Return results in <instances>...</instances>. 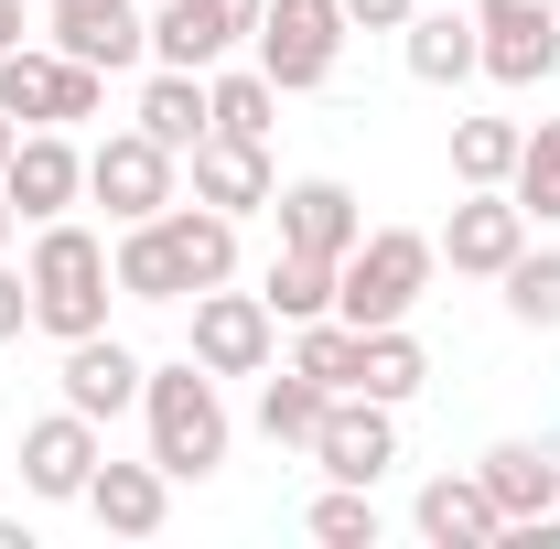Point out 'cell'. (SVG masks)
<instances>
[{
    "label": "cell",
    "mask_w": 560,
    "mask_h": 549,
    "mask_svg": "<svg viewBox=\"0 0 560 549\" xmlns=\"http://www.w3.org/2000/svg\"><path fill=\"white\" fill-rule=\"evenodd\" d=\"M108 270H119L130 302H195V291H215V280H237V215L162 206V215H140V226H119Z\"/></svg>",
    "instance_id": "6da1fadb"
},
{
    "label": "cell",
    "mask_w": 560,
    "mask_h": 549,
    "mask_svg": "<svg viewBox=\"0 0 560 549\" xmlns=\"http://www.w3.org/2000/svg\"><path fill=\"white\" fill-rule=\"evenodd\" d=\"M22 280H33V335H55V344L108 335V291H119V270H108V237H97V226L44 215V226H33Z\"/></svg>",
    "instance_id": "7a4b0ae2"
},
{
    "label": "cell",
    "mask_w": 560,
    "mask_h": 549,
    "mask_svg": "<svg viewBox=\"0 0 560 549\" xmlns=\"http://www.w3.org/2000/svg\"><path fill=\"white\" fill-rule=\"evenodd\" d=\"M140 420H151V464L173 484H206L226 464V442H237V420H226V399H215V377L195 355H173V366L140 377Z\"/></svg>",
    "instance_id": "3957f363"
},
{
    "label": "cell",
    "mask_w": 560,
    "mask_h": 549,
    "mask_svg": "<svg viewBox=\"0 0 560 549\" xmlns=\"http://www.w3.org/2000/svg\"><path fill=\"white\" fill-rule=\"evenodd\" d=\"M442 270V248L420 237V226H366L346 248V270H335V313H346L355 335H377V324H410L420 291Z\"/></svg>",
    "instance_id": "277c9868"
},
{
    "label": "cell",
    "mask_w": 560,
    "mask_h": 549,
    "mask_svg": "<svg viewBox=\"0 0 560 549\" xmlns=\"http://www.w3.org/2000/svg\"><path fill=\"white\" fill-rule=\"evenodd\" d=\"M108 108V75L55 55V44H11L0 55V119H22V130H75V119H97Z\"/></svg>",
    "instance_id": "5b68a950"
},
{
    "label": "cell",
    "mask_w": 560,
    "mask_h": 549,
    "mask_svg": "<svg viewBox=\"0 0 560 549\" xmlns=\"http://www.w3.org/2000/svg\"><path fill=\"white\" fill-rule=\"evenodd\" d=\"M346 33H355V22H346V0H270L248 44H259V75H270L280 97H302V86H324V75H335Z\"/></svg>",
    "instance_id": "8992f818"
},
{
    "label": "cell",
    "mask_w": 560,
    "mask_h": 549,
    "mask_svg": "<svg viewBox=\"0 0 560 549\" xmlns=\"http://www.w3.org/2000/svg\"><path fill=\"white\" fill-rule=\"evenodd\" d=\"M173 184H184V151H162V140L140 130H108L97 151H86V195L108 206V226H140V215H162L173 206Z\"/></svg>",
    "instance_id": "52a82bcc"
},
{
    "label": "cell",
    "mask_w": 560,
    "mask_h": 549,
    "mask_svg": "<svg viewBox=\"0 0 560 549\" xmlns=\"http://www.w3.org/2000/svg\"><path fill=\"white\" fill-rule=\"evenodd\" d=\"M184 355H195L206 377H259L280 355V313L259 291H226V280H215V291H195V344H184Z\"/></svg>",
    "instance_id": "ba28073f"
},
{
    "label": "cell",
    "mask_w": 560,
    "mask_h": 549,
    "mask_svg": "<svg viewBox=\"0 0 560 549\" xmlns=\"http://www.w3.org/2000/svg\"><path fill=\"white\" fill-rule=\"evenodd\" d=\"M453 280H506V259L528 248V206L506 195V184H464V206L442 215V237H431Z\"/></svg>",
    "instance_id": "9c48e42d"
},
{
    "label": "cell",
    "mask_w": 560,
    "mask_h": 549,
    "mask_svg": "<svg viewBox=\"0 0 560 549\" xmlns=\"http://www.w3.org/2000/svg\"><path fill=\"white\" fill-rule=\"evenodd\" d=\"M313 464H324V484H377L388 464H399V410H388V399H366V388L324 399V431H313Z\"/></svg>",
    "instance_id": "30bf717a"
},
{
    "label": "cell",
    "mask_w": 560,
    "mask_h": 549,
    "mask_svg": "<svg viewBox=\"0 0 560 549\" xmlns=\"http://www.w3.org/2000/svg\"><path fill=\"white\" fill-rule=\"evenodd\" d=\"M97 420L86 410H44L22 431V495H44V506H86V475H97Z\"/></svg>",
    "instance_id": "8fae6325"
},
{
    "label": "cell",
    "mask_w": 560,
    "mask_h": 549,
    "mask_svg": "<svg viewBox=\"0 0 560 549\" xmlns=\"http://www.w3.org/2000/svg\"><path fill=\"white\" fill-rule=\"evenodd\" d=\"M0 195H11V215H22V226L66 215L75 195H86V151H75L66 130H22V140H11V162H0Z\"/></svg>",
    "instance_id": "7c38bea8"
},
{
    "label": "cell",
    "mask_w": 560,
    "mask_h": 549,
    "mask_svg": "<svg viewBox=\"0 0 560 549\" xmlns=\"http://www.w3.org/2000/svg\"><path fill=\"white\" fill-rule=\"evenodd\" d=\"M475 475H486L495 517H506V539L560 517V442H486V464H475Z\"/></svg>",
    "instance_id": "4fadbf2b"
},
{
    "label": "cell",
    "mask_w": 560,
    "mask_h": 549,
    "mask_svg": "<svg viewBox=\"0 0 560 549\" xmlns=\"http://www.w3.org/2000/svg\"><path fill=\"white\" fill-rule=\"evenodd\" d=\"M270 215H280V248H313V259H346L355 237H366V206H355L335 173H302V184H280Z\"/></svg>",
    "instance_id": "5bb4252c"
},
{
    "label": "cell",
    "mask_w": 560,
    "mask_h": 549,
    "mask_svg": "<svg viewBox=\"0 0 560 549\" xmlns=\"http://www.w3.org/2000/svg\"><path fill=\"white\" fill-rule=\"evenodd\" d=\"M195 206H215V215H259L280 195V173H270V140H237V130H206L195 151Z\"/></svg>",
    "instance_id": "9a60e30c"
},
{
    "label": "cell",
    "mask_w": 560,
    "mask_h": 549,
    "mask_svg": "<svg viewBox=\"0 0 560 549\" xmlns=\"http://www.w3.org/2000/svg\"><path fill=\"white\" fill-rule=\"evenodd\" d=\"M140 366L119 335H75L66 344V366H55V388H66V410H86V420H119V410H140Z\"/></svg>",
    "instance_id": "2e32d148"
},
{
    "label": "cell",
    "mask_w": 560,
    "mask_h": 549,
    "mask_svg": "<svg viewBox=\"0 0 560 549\" xmlns=\"http://www.w3.org/2000/svg\"><path fill=\"white\" fill-rule=\"evenodd\" d=\"M86 517L108 528V539H151L162 517H173V475L140 453V464H108L97 453V475H86Z\"/></svg>",
    "instance_id": "e0dca14e"
},
{
    "label": "cell",
    "mask_w": 560,
    "mask_h": 549,
    "mask_svg": "<svg viewBox=\"0 0 560 549\" xmlns=\"http://www.w3.org/2000/svg\"><path fill=\"white\" fill-rule=\"evenodd\" d=\"M55 55H75V66H97V75L151 66V22H140L130 0H86V11H55Z\"/></svg>",
    "instance_id": "ac0fdd59"
},
{
    "label": "cell",
    "mask_w": 560,
    "mask_h": 549,
    "mask_svg": "<svg viewBox=\"0 0 560 549\" xmlns=\"http://www.w3.org/2000/svg\"><path fill=\"white\" fill-rule=\"evenodd\" d=\"M410 528L431 549H486V539H506L486 475H431V484H420V506H410Z\"/></svg>",
    "instance_id": "d6986e66"
},
{
    "label": "cell",
    "mask_w": 560,
    "mask_h": 549,
    "mask_svg": "<svg viewBox=\"0 0 560 549\" xmlns=\"http://www.w3.org/2000/svg\"><path fill=\"white\" fill-rule=\"evenodd\" d=\"M399 33H410L399 55H410L420 86H464V75L486 66V33H475V11H410Z\"/></svg>",
    "instance_id": "ffe728a7"
},
{
    "label": "cell",
    "mask_w": 560,
    "mask_h": 549,
    "mask_svg": "<svg viewBox=\"0 0 560 549\" xmlns=\"http://www.w3.org/2000/svg\"><path fill=\"white\" fill-rule=\"evenodd\" d=\"M475 33H486V66H475V75H495V86H550V75H560V11L475 22Z\"/></svg>",
    "instance_id": "44dd1931"
},
{
    "label": "cell",
    "mask_w": 560,
    "mask_h": 549,
    "mask_svg": "<svg viewBox=\"0 0 560 549\" xmlns=\"http://www.w3.org/2000/svg\"><path fill=\"white\" fill-rule=\"evenodd\" d=\"M140 130L162 140V151H195V140L215 130V108H206V75H184V66H151L140 75V108H130Z\"/></svg>",
    "instance_id": "7402d4cb"
},
{
    "label": "cell",
    "mask_w": 560,
    "mask_h": 549,
    "mask_svg": "<svg viewBox=\"0 0 560 549\" xmlns=\"http://www.w3.org/2000/svg\"><path fill=\"white\" fill-rule=\"evenodd\" d=\"M226 55H237V44L215 33V11H206V0H162V11H151V66L215 75V66H226Z\"/></svg>",
    "instance_id": "603a6c76"
},
{
    "label": "cell",
    "mask_w": 560,
    "mask_h": 549,
    "mask_svg": "<svg viewBox=\"0 0 560 549\" xmlns=\"http://www.w3.org/2000/svg\"><path fill=\"white\" fill-rule=\"evenodd\" d=\"M324 399H335V388H324V377H302V366H259V431H270L280 453H313V431H324Z\"/></svg>",
    "instance_id": "cb8c5ba5"
},
{
    "label": "cell",
    "mask_w": 560,
    "mask_h": 549,
    "mask_svg": "<svg viewBox=\"0 0 560 549\" xmlns=\"http://www.w3.org/2000/svg\"><path fill=\"white\" fill-rule=\"evenodd\" d=\"M335 270H346V259L280 248V259H270V280H259V302H270L280 324H313V313H335Z\"/></svg>",
    "instance_id": "d4e9b609"
},
{
    "label": "cell",
    "mask_w": 560,
    "mask_h": 549,
    "mask_svg": "<svg viewBox=\"0 0 560 549\" xmlns=\"http://www.w3.org/2000/svg\"><path fill=\"white\" fill-rule=\"evenodd\" d=\"M420 377H431V355H420V335H410V324H377V335H366V377H355V388L399 410V399H420Z\"/></svg>",
    "instance_id": "484cf974"
},
{
    "label": "cell",
    "mask_w": 560,
    "mask_h": 549,
    "mask_svg": "<svg viewBox=\"0 0 560 549\" xmlns=\"http://www.w3.org/2000/svg\"><path fill=\"white\" fill-rule=\"evenodd\" d=\"M206 108H215V130L270 140V119H280V86H270L259 66H226V75H206Z\"/></svg>",
    "instance_id": "4316f807"
},
{
    "label": "cell",
    "mask_w": 560,
    "mask_h": 549,
    "mask_svg": "<svg viewBox=\"0 0 560 549\" xmlns=\"http://www.w3.org/2000/svg\"><path fill=\"white\" fill-rule=\"evenodd\" d=\"M495 291H506V313H517L528 335H560V248H517Z\"/></svg>",
    "instance_id": "83f0119b"
},
{
    "label": "cell",
    "mask_w": 560,
    "mask_h": 549,
    "mask_svg": "<svg viewBox=\"0 0 560 549\" xmlns=\"http://www.w3.org/2000/svg\"><path fill=\"white\" fill-rule=\"evenodd\" d=\"M506 195L528 206V226H560V119H539V130L517 140V173H506Z\"/></svg>",
    "instance_id": "f1b7e54d"
},
{
    "label": "cell",
    "mask_w": 560,
    "mask_h": 549,
    "mask_svg": "<svg viewBox=\"0 0 560 549\" xmlns=\"http://www.w3.org/2000/svg\"><path fill=\"white\" fill-rule=\"evenodd\" d=\"M302 528H313L324 549H377V528H388V517H377V484H324Z\"/></svg>",
    "instance_id": "f546056e"
},
{
    "label": "cell",
    "mask_w": 560,
    "mask_h": 549,
    "mask_svg": "<svg viewBox=\"0 0 560 549\" xmlns=\"http://www.w3.org/2000/svg\"><path fill=\"white\" fill-rule=\"evenodd\" d=\"M517 119H453V184H506L517 173Z\"/></svg>",
    "instance_id": "4dcf8cb0"
},
{
    "label": "cell",
    "mask_w": 560,
    "mask_h": 549,
    "mask_svg": "<svg viewBox=\"0 0 560 549\" xmlns=\"http://www.w3.org/2000/svg\"><path fill=\"white\" fill-rule=\"evenodd\" d=\"M11 335H33V280L0 259V344H11Z\"/></svg>",
    "instance_id": "1f68e13d"
},
{
    "label": "cell",
    "mask_w": 560,
    "mask_h": 549,
    "mask_svg": "<svg viewBox=\"0 0 560 549\" xmlns=\"http://www.w3.org/2000/svg\"><path fill=\"white\" fill-rule=\"evenodd\" d=\"M410 11H420V0H346V22H355V33H399Z\"/></svg>",
    "instance_id": "d6a6232c"
},
{
    "label": "cell",
    "mask_w": 560,
    "mask_h": 549,
    "mask_svg": "<svg viewBox=\"0 0 560 549\" xmlns=\"http://www.w3.org/2000/svg\"><path fill=\"white\" fill-rule=\"evenodd\" d=\"M215 11V33H226V44H248V33H259V11H270V0H206Z\"/></svg>",
    "instance_id": "836d02e7"
},
{
    "label": "cell",
    "mask_w": 560,
    "mask_h": 549,
    "mask_svg": "<svg viewBox=\"0 0 560 549\" xmlns=\"http://www.w3.org/2000/svg\"><path fill=\"white\" fill-rule=\"evenodd\" d=\"M11 44H22V0H0V55H11Z\"/></svg>",
    "instance_id": "e575fe53"
},
{
    "label": "cell",
    "mask_w": 560,
    "mask_h": 549,
    "mask_svg": "<svg viewBox=\"0 0 560 549\" xmlns=\"http://www.w3.org/2000/svg\"><path fill=\"white\" fill-rule=\"evenodd\" d=\"M0 549H33V539H22V517H0Z\"/></svg>",
    "instance_id": "d590c367"
},
{
    "label": "cell",
    "mask_w": 560,
    "mask_h": 549,
    "mask_svg": "<svg viewBox=\"0 0 560 549\" xmlns=\"http://www.w3.org/2000/svg\"><path fill=\"white\" fill-rule=\"evenodd\" d=\"M11 226H22V215H11V195H0V248H11Z\"/></svg>",
    "instance_id": "8d00e7d4"
},
{
    "label": "cell",
    "mask_w": 560,
    "mask_h": 549,
    "mask_svg": "<svg viewBox=\"0 0 560 549\" xmlns=\"http://www.w3.org/2000/svg\"><path fill=\"white\" fill-rule=\"evenodd\" d=\"M11 140H22V119H0V162H11Z\"/></svg>",
    "instance_id": "74e56055"
},
{
    "label": "cell",
    "mask_w": 560,
    "mask_h": 549,
    "mask_svg": "<svg viewBox=\"0 0 560 549\" xmlns=\"http://www.w3.org/2000/svg\"><path fill=\"white\" fill-rule=\"evenodd\" d=\"M55 11H86V0H55Z\"/></svg>",
    "instance_id": "f35d334b"
}]
</instances>
